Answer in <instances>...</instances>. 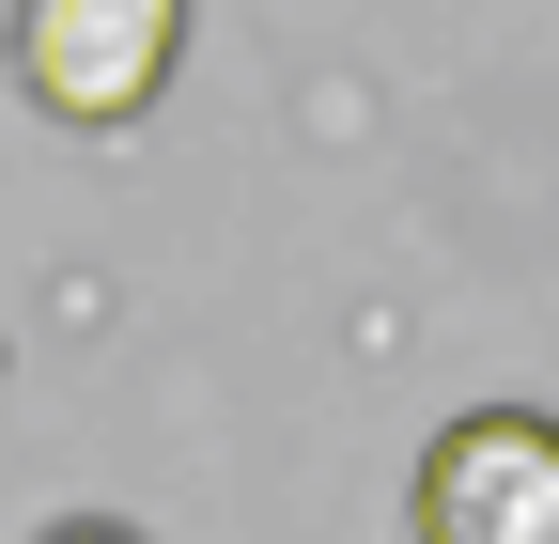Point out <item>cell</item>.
<instances>
[{
  "instance_id": "1",
  "label": "cell",
  "mask_w": 559,
  "mask_h": 544,
  "mask_svg": "<svg viewBox=\"0 0 559 544\" xmlns=\"http://www.w3.org/2000/svg\"><path fill=\"white\" fill-rule=\"evenodd\" d=\"M187 62V0H16V94L47 125H140Z\"/></svg>"
},
{
  "instance_id": "2",
  "label": "cell",
  "mask_w": 559,
  "mask_h": 544,
  "mask_svg": "<svg viewBox=\"0 0 559 544\" xmlns=\"http://www.w3.org/2000/svg\"><path fill=\"white\" fill-rule=\"evenodd\" d=\"M419 544H559V421L544 404H466L419 451Z\"/></svg>"
},
{
  "instance_id": "3",
  "label": "cell",
  "mask_w": 559,
  "mask_h": 544,
  "mask_svg": "<svg viewBox=\"0 0 559 544\" xmlns=\"http://www.w3.org/2000/svg\"><path fill=\"white\" fill-rule=\"evenodd\" d=\"M47 544H124V529H109V513H79V529H47Z\"/></svg>"
}]
</instances>
